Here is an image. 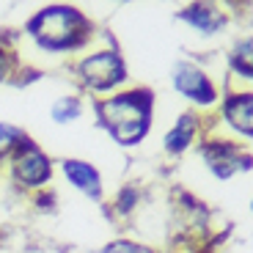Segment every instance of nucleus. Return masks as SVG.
Segmentation results:
<instances>
[{
  "label": "nucleus",
  "instance_id": "5",
  "mask_svg": "<svg viewBox=\"0 0 253 253\" xmlns=\"http://www.w3.org/2000/svg\"><path fill=\"white\" fill-rule=\"evenodd\" d=\"M173 85H176L179 94L187 96L196 105H212L217 99V91L212 85V80L198 66H193V63H179L173 69Z\"/></svg>",
  "mask_w": 253,
  "mask_h": 253
},
{
  "label": "nucleus",
  "instance_id": "11",
  "mask_svg": "<svg viewBox=\"0 0 253 253\" xmlns=\"http://www.w3.org/2000/svg\"><path fill=\"white\" fill-rule=\"evenodd\" d=\"M28 140V135L22 129H17L14 124H0V160L3 157H14L17 149Z\"/></svg>",
  "mask_w": 253,
  "mask_h": 253
},
{
  "label": "nucleus",
  "instance_id": "14",
  "mask_svg": "<svg viewBox=\"0 0 253 253\" xmlns=\"http://www.w3.org/2000/svg\"><path fill=\"white\" fill-rule=\"evenodd\" d=\"M102 253H154V251L146 248V245H140V242H132V240H116V242H110Z\"/></svg>",
  "mask_w": 253,
  "mask_h": 253
},
{
  "label": "nucleus",
  "instance_id": "13",
  "mask_svg": "<svg viewBox=\"0 0 253 253\" xmlns=\"http://www.w3.org/2000/svg\"><path fill=\"white\" fill-rule=\"evenodd\" d=\"M231 63H234V69L240 72L242 77H251V39H245V42L237 47Z\"/></svg>",
  "mask_w": 253,
  "mask_h": 253
},
{
  "label": "nucleus",
  "instance_id": "2",
  "mask_svg": "<svg viewBox=\"0 0 253 253\" xmlns=\"http://www.w3.org/2000/svg\"><path fill=\"white\" fill-rule=\"evenodd\" d=\"M28 33L42 50L69 52L88 42L91 25L88 19L72 6H47L28 22Z\"/></svg>",
  "mask_w": 253,
  "mask_h": 253
},
{
  "label": "nucleus",
  "instance_id": "10",
  "mask_svg": "<svg viewBox=\"0 0 253 253\" xmlns=\"http://www.w3.org/2000/svg\"><path fill=\"white\" fill-rule=\"evenodd\" d=\"M196 129H198V121H196V116H190V113H184L182 119L176 121V126H173L171 132L165 135V149L171 154H179V152H184L190 146V140L196 138Z\"/></svg>",
  "mask_w": 253,
  "mask_h": 253
},
{
  "label": "nucleus",
  "instance_id": "12",
  "mask_svg": "<svg viewBox=\"0 0 253 253\" xmlns=\"http://www.w3.org/2000/svg\"><path fill=\"white\" fill-rule=\"evenodd\" d=\"M83 113V105L77 96H61V99L52 105V119L58 124H66V121H75L77 116Z\"/></svg>",
  "mask_w": 253,
  "mask_h": 253
},
{
  "label": "nucleus",
  "instance_id": "6",
  "mask_svg": "<svg viewBox=\"0 0 253 253\" xmlns=\"http://www.w3.org/2000/svg\"><path fill=\"white\" fill-rule=\"evenodd\" d=\"M201 157L207 160V165L212 168V173H215L217 179H228L234 171H248V168H251L248 157L242 160L234 146L220 143V140H217V143H204Z\"/></svg>",
  "mask_w": 253,
  "mask_h": 253
},
{
  "label": "nucleus",
  "instance_id": "15",
  "mask_svg": "<svg viewBox=\"0 0 253 253\" xmlns=\"http://www.w3.org/2000/svg\"><path fill=\"white\" fill-rule=\"evenodd\" d=\"M6 77V50L0 47V80Z\"/></svg>",
  "mask_w": 253,
  "mask_h": 253
},
{
  "label": "nucleus",
  "instance_id": "3",
  "mask_svg": "<svg viewBox=\"0 0 253 253\" xmlns=\"http://www.w3.org/2000/svg\"><path fill=\"white\" fill-rule=\"evenodd\" d=\"M77 72H80V80L91 91H110L126 80V66L121 61V55L113 50H102L96 55L83 58Z\"/></svg>",
  "mask_w": 253,
  "mask_h": 253
},
{
  "label": "nucleus",
  "instance_id": "4",
  "mask_svg": "<svg viewBox=\"0 0 253 253\" xmlns=\"http://www.w3.org/2000/svg\"><path fill=\"white\" fill-rule=\"evenodd\" d=\"M50 173H52L50 160L39 152L31 143V138H28L14 154V179L19 184H28V187H42L50 179Z\"/></svg>",
  "mask_w": 253,
  "mask_h": 253
},
{
  "label": "nucleus",
  "instance_id": "8",
  "mask_svg": "<svg viewBox=\"0 0 253 253\" xmlns=\"http://www.w3.org/2000/svg\"><path fill=\"white\" fill-rule=\"evenodd\" d=\"M223 116L231 126H234L240 135L251 138L253 135V124H251V116H253V99L251 94H234L228 96L226 105H223Z\"/></svg>",
  "mask_w": 253,
  "mask_h": 253
},
{
  "label": "nucleus",
  "instance_id": "1",
  "mask_svg": "<svg viewBox=\"0 0 253 253\" xmlns=\"http://www.w3.org/2000/svg\"><path fill=\"white\" fill-rule=\"evenodd\" d=\"M96 116L116 143L135 146L143 140L152 124V94L146 88L116 94L96 105Z\"/></svg>",
  "mask_w": 253,
  "mask_h": 253
},
{
  "label": "nucleus",
  "instance_id": "9",
  "mask_svg": "<svg viewBox=\"0 0 253 253\" xmlns=\"http://www.w3.org/2000/svg\"><path fill=\"white\" fill-rule=\"evenodd\" d=\"M179 19L190 22V25L201 33H217V28L223 25V14L215 6H190L179 14Z\"/></svg>",
  "mask_w": 253,
  "mask_h": 253
},
{
  "label": "nucleus",
  "instance_id": "7",
  "mask_svg": "<svg viewBox=\"0 0 253 253\" xmlns=\"http://www.w3.org/2000/svg\"><path fill=\"white\" fill-rule=\"evenodd\" d=\"M63 173H66V179H69L77 190H83L85 196L99 198L102 179H99V171H96L94 165L83 163V160H63Z\"/></svg>",
  "mask_w": 253,
  "mask_h": 253
}]
</instances>
